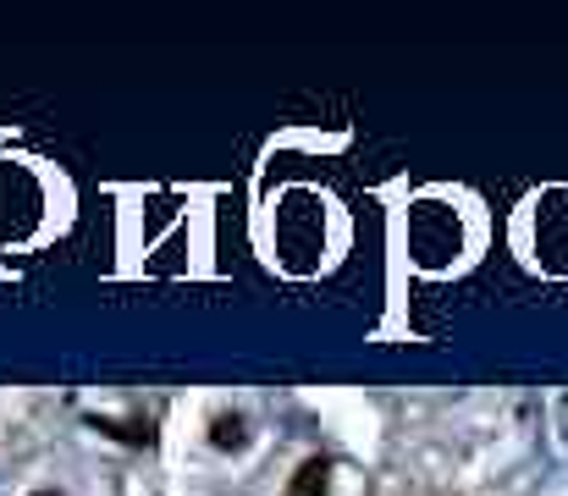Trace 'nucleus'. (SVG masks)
<instances>
[{"instance_id": "2", "label": "nucleus", "mask_w": 568, "mask_h": 496, "mask_svg": "<svg viewBox=\"0 0 568 496\" xmlns=\"http://www.w3.org/2000/svg\"><path fill=\"white\" fill-rule=\"evenodd\" d=\"M480 243H486V215L464 188H419L408 199L403 249H408V265L419 276H430V282L464 276L475 265Z\"/></svg>"}, {"instance_id": "6", "label": "nucleus", "mask_w": 568, "mask_h": 496, "mask_svg": "<svg viewBox=\"0 0 568 496\" xmlns=\"http://www.w3.org/2000/svg\"><path fill=\"white\" fill-rule=\"evenodd\" d=\"M210 442H215V447H243V442H248V425H243L237 414H215Z\"/></svg>"}, {"instance_id": "1", "label": "nucleus", "mask_w": 568, "mask_h": 496, "mask_svg": "<svg viewBox=\"0 0 568 496\" xmlns=\"http://www.w3.org/2000/svg\"><path fill=\"white\" fill-rule=\"evenodd\" d=\"M260 254L287 282H315L348 254V210L315 182H287L260 210Z\"/></svg>"}, {"instance_id": "7", "label": "nucleus", "mask_w": 568, "mask_h": 496, "mask_svg": "<svg viewBox=\"0 0 568 496\" xmlns=\"http://www.w3.org/2000/svg\"><path fill=\"white\" fill-rule=\"evenodd\" d=\"M39 496H61V492H39Z\"/></svg>"}, {"instance_id": "3", "label": "nucleus", "mask_w": 568, "mask_h": 496, "mask_svg": "<svg viewBox=\"0 0 568 496\" xmlns=\"http://www.w3.org/2000/svg\"><path fill=\"white\" fill-rule=\"evenodd\" d=\"M72 221V188L67 176L39 155H6L0 161V249L33 254L55 243Z\"/></svg>"}, {"instance_id": "4", "label": "nucleus", "mask_w": 568, "mask_h": 496, "mask_svg": "<svg viewBox=\"0 0 568 496\" xmlns=\"http://www.w3.org/2000/svg\"><path fill=\"white\" fill-rule=\"evenodd\" d=\"M514 254L536 276L568 282V182L525 193V204L514 210Z\"/></svg>"}, {"instance_id": "5", "label": "nucleus", "mask_w": 568, "mask_h": 496, "mask_svg": "<svg viewBox=\"0 0 568 496\" xmlns=\"http://www.w3.org/2000/svg\"><path fill=\"white\" fill-rule=\"evenodd\" d=\"M326 458H310L298 475H293V486H287V496H326Z\"/></svg>"}]
</instances>
